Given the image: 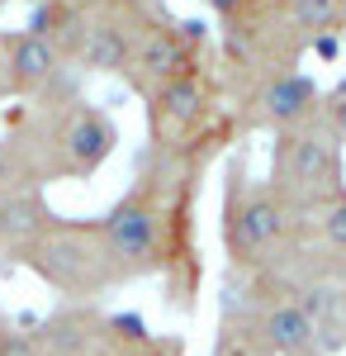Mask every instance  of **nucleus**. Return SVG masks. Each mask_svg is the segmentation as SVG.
Segmentation results:
<instances>
[{
    "label": "nucleus",
    "mask_w": 346,
    "mask_h": 356,
    "mask_svg": "<svg viewBox=\"0 0 346 356\" xmlns=\"http://www.w3.org/2000/svg\"><path fill=\"white\" fill-rule=\"evenodd\" d=\"M322 105V86L299 67V72H275L266 81L247 86L228 100L233 134H290L299 124H313Z\"/></svg>",
    "instance_id": "8"
},
{
    "label": "nucleus",
    "mask_w": 346,
    "mask_h": 356,
    "mask_svg": "<svg viewBox=\"0 0 346 356\" xmlns=\"http://www.w3.org/2000/svg\"><path fill=\"white\" fill-rule=\"evenodd\" d=\"M19 266H28L67 304H95L105 290L119 285L95 219H62V214H53L43 223V233L19 252Z\"/></svg>",
    "instance_id": "3"
},
{
    "label": "nucleus",
    "mask_w": 346,
    "mask_h": 356,
    "mask_svg": "<svg viewBox=\"0 0 346 356\" xmlns=\"http://www.w3.org/2000/svg\"><path fill=\"white\" fill-rule=\"evenodd\" d=\"M0 356H38V342L28 337V332H19V328H0Z\"/></svg>",
    "instance_id": "16"
},
{
    "label": "nucleus",
    "mask_w": 346,
    "mask_h": 356,
    "mask_svg": "<svg viewBox=\"0 0 346 356\" xmlns=\"http://www.w3.org/2000/svg\"><path fill=\"white\" fill-rule=\"evenodd\" d=\"M0 90L5 100L19 105H43V100H67L81 95V72L28 29H0Z\"/></svg>",
    "instance_id": "9"
},
{
    "label": "nucleus",
    "mask_w": 346,
    "mask_h": 356,
    "mask_svg": "<svg viewBox=\"0 0 346 356\" xmlns=\"http://www.w3.org/2000/svg\"><path fill=\"white\" fill-rule=\"evenodd\" d=\"M318 119L337 134V143L346 147V76L332 90H322V105H318Z\"/></svg>",
    "instance_id": "15"
},
{
    "label": "nucleus",
    "mask_w": 346,
    "mask_h": 356,
    "mask_svg": "<svg viewBox=\"0 0 346 356\" xmlns=\"http://www.w3.org/2000/svg\"><path fill=\"white\" fill-rule=\"evenodd\" d=\"M85 15H90V0H38V5H28L24 29L38 33L67 67H76L81 38H85Z\"/></svg>",
    "instance_id": "11"
},
{
    "label": "nucleus",
    "mask_w": 346,
    "mask_h": 356,
    "mask_svg": "<svg viewBox=\"0 0 346 356\" xmlns=\"http://www.w3.org/2000/svg\"><path fill=\"white\" fill-rule=\"evenodd\" d=\"M0 100H5V90H0Z\"/></svg>",
    "instance_id": "19"
},
{
    "label": "nucleus",
    "mask_w": 346,
    "mask_h": 356,
    "mask_svg": "<svg viewBox=\"0 0 346 356\" xmlns=\"http://www.w3.org/2000/svg\"><path fill=\"white\" fill-rule=\"evenodd\" d=\"M337 290H342V300H346V257H342V266H337Z\"/></svg>",
    "instance_id": "17"
},
{
    "label": "nucleus",
    "mask_w": 346,
    "mask_h": 356,
    "mask_svg": "<svg viewBox=\"0 0 346 356\" xmlns=\"http://www.w3.org/2000/svg\"><path fill=\"white\" fill-rule=\"evenodd\" d=\"M15 191H38L33 181H28L24 162H19V152H15V143L10 138H0V200Z\"/></svg>",
    "instance_id": "14"
},
{
    "label": "nucleus",
    "mask_w": 346,
    "mask_h": 356,
    "mask_svg": "<svg viewBox=\"0 0 346 356\" xmlns=\"http://www.w3.org/2000/svg\"><path fill=\"white\" fill-rule=\"evenodd\" d=\"M204 48H209V24L204 19H171V15H161L157 24L142 33L133 57H129L124 86L133 90L138 100H147L161 81L199 67L204 62Z\"/></svg>",
    "instance_id": "10"
},
{
    "label": "nucleus",
    "mask_w": 346,
    "mask_h": 356,
    "mask_svg": "<svg viewBox=\"0 0 346 356\" xmlns=\"http://www.w3.org/2000/svg\"><path fill=\"white\" fill-rule=\"evenodd\" d=\"M270 191H280L290 204L299 209H313L318 200L346 191V152L337 134L313 119V124H299L290 134H275L270 143Z\"/></svg>",
    "instance_id": "6"
},
{
    "label": "nucleus",
    "mask_w": 346,
    "mask_h": 356,
    "mask_svg": "<svg viewBox=\"0 0 346 356\" xmlns=\"http://www.w3.org/2000/svg\"><path fill=\"white\" fill-rule=\"evenodd\" d=\"M48 219H53V209H48L43 191L5 195V200H0V257L19 261V252L43 233V223H48Z\"/></svg>",
    "instance_id": "12"
},
{
    "label": "nucleus",
    "mask_w": 346,
    "mask_h": 356,
    "mask_svg": "<svg viewBox=\"0 0 346 356\" xmlns=\"http://www.w3.org/2000/svg\"><path fill=\"white\" fill-rule=\"evenodd\" d=\"M10 5H38V0H0V10H10Z\"/></svg>",
    "instance_id": "18"
},
{
    "label": "nucleus",
    "mask_w": 346,
    "mask_h": 356,
    "mask_svg": "<svg viewBox=\"0 0 346 356\" xmlns=\"http://www.w3.org/2000/svg\"><path fill=\"white\" fill-rule=\"evenodd\" d=\"M290 10V24L304 33V43L313 48L318 38H337V33H346V0H290L285 5Z\"/></svg>",
    "instance_id": "13"
},
{
    "label": "nucleus",
    "mask_w": 346,
    "mask_h": 356,
    "mask_svg": "<svg viewBox=\"0 0 346 356\" xmlns=\"http://www.w3.org/2000/svg\"><path fill=\"white\" fill-rule=\"evenodd\" d=\"M161 15H166L161 0H90L76 72L81 76H124L133 48Z\"/></svg>",
    "instance_id": "7"
},
{
    "label": "nucleus",
    "mask_w": 346,
    "mask_h": 356,
    "mask_svg": "<svg viewBox=\"0 0 346 356\" xmlns=\"http://www.w3.org/2000/svg\"><path fill=\"white\" fill-rule=\"evenodd\" d=\"M223 247L228 261L247 275H280L304 247V209L290 204L266 181L247 176V157L228 162L223 181Z\"/></svg>",
    "instance_id": "2"
},
{
    "label": "nucleus",
    "mask_w": 346,
    "mask_h": 356,
    "mask_svg": "<svg viewBox=\"0 0 346 356\" xmlns=\"http://www.w3.org/2000/svg\"><path fill=\"white\" fill-rule=\"evenodd\" d=\"M5 138L15 143L28 181L38 191H48L57 181H90L114 157L119 124L109 110L90 105L85 95H67V100L10 110V134Z\"/></svg>",
    "instance_id": "1"
},
{
    "label": "nucleus",
    "mask_w": 346,
    "mask_h": 356,
    "mask_svg": "<svg viewBox=\"0 0 346 356\" xmlns=\"http://www.w3.org/2000/svg\"><path fill=\"white\" fill-rule=\"evenodd\" d=\"M142 105H147V147L152 152H176V147H190L209 134L233 129L213 62H199L181 76L161 81Z\"/></svg>",
    "instance_id": "4"
},
{
    "label": "nucleus",
    "mask_w": 346,
    "mask_h": 356,
    "mask_svg": "<svg viewBox=\"0 0 346 356\" xmlns=\"http://www.w3.org/2000/svg\"><path fill=\"white\" fill-rule=\"evenodd\" d=\"M28 337L38 356H176L161 337L124 314H100L95 304H62L48 318H38Z\"/></svg>",
    "instance_id": "5"
}]
</instances>
